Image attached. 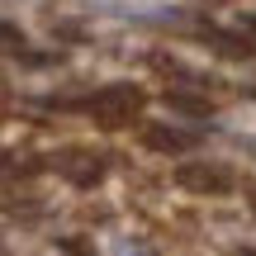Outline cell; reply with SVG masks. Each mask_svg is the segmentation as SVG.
<instances>
[{"instance_id": "6da1fadb", "label": "cell", "mask_w": 256, "mask_h": 256, "mask_svg": "<svg viewBox=\"0 0 256 256\" xmlns=\"http://www.w3.org/2000/svg\"><path fill=\"white\" fill-rule=\"evenodd\" d=\"M152 142H162V152H190L194 147V138L190 133H176V128H142Z\"/></svg>"}]
</instances>
